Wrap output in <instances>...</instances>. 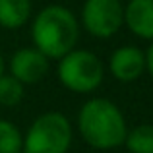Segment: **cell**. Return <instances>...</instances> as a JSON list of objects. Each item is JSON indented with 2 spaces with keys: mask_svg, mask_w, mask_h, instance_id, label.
Instances as JSON below:
<instances>
[{
  "mask_svg": "<svg viewBox=\"0 0 153 153\" xmlns=\"http://www.w3.org/2000/svg\"><path fill=\"white\" fill-rule=\"evenodd\" d=\"M31 37L39 52H43L49 60H60L64 54L74 51L78 43V19L68 8L51 4L35 16L31 25Z\"/></svg>",
  "mask_w": 153,
  "mask_h": 153,
  "instance_id": "cell-1",
  "label": "cell"
},
{
  "mask_svg": "<svg viewBox=\"0 0 153 153\" xmlns=\"http://www.w3.org/2000/svg\"><path fill=\"white\" fill-rule=\"evenodd\" d=\"M78 128L83 142L95 149H112L124 143L126 120L120 108L103 97L89 99L78 116Z\"/></svg>",
  "mask_w": 153,
  "mask_h": 153,
  "instance_id": "cell-2",
  "label": "cell"
},
{
  "mask_svg": "<svg viewBox=\"0 0 153 153\" xmlns=\"http://www.w3.org/2000/svg\"><path fill=\"white\" fill-rule=\"evenodd\" d=\"M70 143V120L62 112H45L29 126L22 153H68Z\"/></svg>",
  "mask_w": 153,
  "mask_h": 153,
  "instance_id": "cell-3",
  "label": "cell"
},
{
  "mask_svg": "<svg viewBox=\"0 0 153 153\" xmlns=\"http://www.w3.org/2000/svg\"><path fill=\"white\" fill-rule=\"evenodd\" d=\"M103 62L89 51L74 49L58 62V78L74 93H91L103 82Z\"/></svg>",
  "mask_w": 153,
  "mask_h": 153,
  "instance_id": "cell-4",
  "label": "cell"
},
{
  "mask_svg": "<svg viewBox=\"0 0 153 153\" xmlns=\"http://www.w3.org/2000/svg\"><path fill=\"white\" fill-rule=\"evenodd\" d=\"M82 23L89 35L108 39L122 27L124 6L120 0H85L82 8Z\"/></svg>",
  "mask_w": 153,
  "mask_h": 153,
  "instance_id": "cell-5",
  "label": "cell"
},
{
  "mask_svg": "<svg viewBox=\"0 0 153 153\" xmlns=\"http://www.w3.org/2000/svg\"><path fill=\"white\" fill-rule=\"evenodd\" d=\"M47 72H49V58L35 47L16 51L10 58V76H14L23 85L41 82Z\"/></svg>",
  "mask_w": 153,
  "mask_h": 153,
  "instance_id": "cell-6",
  "label": "cell"
},
{
  "mask_svg": "<svg viewBox=\"0 0 153 153\" xmlns=\"http://www.w3.org/2000/svg\"><path fill=\"white\" fill-rule=\"evenodd\" d=\"M108 68L118 82H134L146 70V54L138 47H120L111 54Z\"/></svg>",
  "mask_w": 153,
  "mask_h": 153,
  "instance_id": "cell-7",
  "label": "cell"
},
{
  "mask_svg": "<svg viewBox=\"0 0 153 153\" xmlns=\"http://www.w3.org/2000/svg\"><path fill=\"white\" fill-rule=\"evenodd\" d=\"M124 23L140 39L153 41V0H130L124 6Z\"/></svg>",
  "mask_w": 153,
  "mask_h": 153,
  "instance_id": "cell-8",
  "label": "cell"
},
{
  "mask_svg": "<svg viewBox=\"0 0 153 153\" xmlns=\"http://www.w3.org/2000/svg\"><path fill=\"white\" fill-rule=\"evenodd\" d=\"M31 16V0H0V25L19 29Z\"/></svg>",
  "mask_w": 153,
  "mask_h": 153,
  "instance_id": "cell-9",
  "label": "cell"
},
{
  "mask_svg": "<svg viewBox=\"0 0 153 153\" xmlns=\"http://www.w3.org/2000/svg\"><path fill=\"white\" fill-rule=\"evenodd\" d=\"M130 153H153V124H140L124 138Z\"/></svg>",
  "mask_w": 153,
  "mask_h": 153,
  "instance_id": "cell-10",
  "label": "cell"
},
{
  "mask_svg": "<svg viewBox=\"0 0 153 153\" xmlns=\"http://www.w3.org/2000/svg\"><path fill=\"white\" fill-rule=\"evenodd\" d=\"M23 136L16 124L0 118V153H22Z\"/></svg>",
  "mask_w": 153,
  "mask_h": 153,
  "instance_id": "cell-11",
  "label": "cell"
},
{
  "mask_svg": "<svg viewBox=\"0 0 153 153\" xmlns=\"http://www.w3.org/2000/svg\"><path fill=\"white\" fill-rule=\"evenodd\" d=\"M23 99V83L14 76H0V105L2 107H18Z\"/></svg>",
  "mask_w": 153,
  "mask_h": 153,
  "instance_id": "cell-12",
  "label": "cell"
},
{
  "mask_svg": "<svg viewBox=\"0 0 153 153\" xmlns=\"http://www.w3.org/2000/svg\"><path fill=\"white\" fill-rule=\"evenodd\" d=\"M146 54V70L151 74V78H153V43L149 45V49H147V52H143Z\"/></svg>",
  "mask_w": 153,
  "mask_h": 153,
  "instance_id": "cell-13",
  "label": "cell"
},
{
  "mask_svg": "<svg viewBox=\"0 0 153 153\" xmlns=\"http://www.w3.org/2000/svg\"><path fill=\"white\" fill-rule=\"evenodd\" d=\"M4 74V58H2V54H0V76Z\"/></svg>",
  "mask_w": 153,
  "mask_h": 153,
  "instance_id": "cell-14",
  "label": "cell"
}]
</instances>
